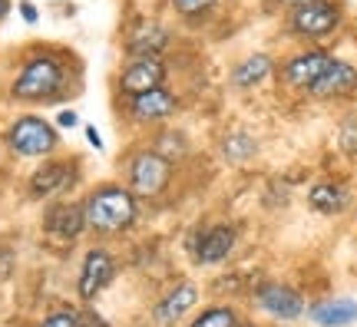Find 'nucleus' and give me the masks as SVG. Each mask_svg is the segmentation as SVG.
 <instances>
[{
    "instance_id": "obj_1",
    "label": "nucleus",
    "mask_w": 357,
    "mask_h": 327,
    "mask_svg": "<svg viewBox=\"0 0 357 327\" xmlns=\"http://www.w3.org/2000/svg\"><path fill=\"white\" fill-rule=\"evenodd\" d=\"M83 215H86V225L93 231L119 235V231L132 228L136 215H139V205H136V195L123 189V185H100V189L89 192Z\"/></svg>"
},
{
    "instance_id": "obj_2",
    "label": "nucleus",
    "mask_w": 357,
    "mask_h": 327,
    "mask_svg": "<svg viewBox=\"0 0 357 327\" xmlns=\"http://www.w3.org/2000/svg\"><path fill=\"white\" fill-rule=\"evenodd\" d=\"M66 83V70L56 56H30L24 70L17 73L10 86V96L20 102H43L53 100Z\"/></svg>"
},
{
    "instance_id": "obj_3",
    "label": "nucleus",
    "mask_w": 357,
    "mask_h": 327,
    "mask_svg": "<svg viewBox=\"0 0 357 327\" xmlns=\"http://www.w3.org/2000/svg\"><path fill=\"white\" fill-rule=\"evenodd\" d=\"M344 20V7L337 3V0H307V3H298L291 7L288 13V30H291V37L298 40H311V43H318V40H328L341 26Z\"/></svg>"
},
{
    "instance_id": "obj_4",
    "label": "nucleus",
    "mask_w": 357,
    "mask_h": 327,
    "mask_svg": "<svg viewBox=\"0 0 357 327\" xmlns=\"http://www.w3.org/2000/svg\"><path fill=\"white\" fill-rule=\"evenodd\" d=\"M172 182V159L159 149H142L129 159V192L136 199H155Z\"/></svg>"
},
{
    "instance_id": "obj_5",
    "label": "nucleus",
    "mask_w": 357,
    "mask_h": 327,
    "mask_svg": "<svg viewBox=\"0 0 357 327\" xmlns=\"http://www.w3.org/2000/svg\"><path fill=\"white\" fill-rule=\"evenodd\" d=\"M7 146H10L17 155H24V159H40V155H50V152L60 146V136H56V129H53L47 119L24 116V119H17L10 126Z\"/></svg>"
},
{
    "instance_id": "obj_6",
    "label": "nucleus",
    "mask_w": 357,
    "mask_h": 327,
    "mask_svg": "<svg viewBox=\"0 0 357 327\" xmlns=\"http://www.w3.org/2000/svg\"><path fill=\"white\" fill-rule=\"evenodd\" d=\"M331 60H334L331 53L318 50V47L314 50H301L284 60V66L278 70V79L288 89H294V93H307V89L318 83V76L331 66Z\"/></svg>"
},
{
    "instance_id": "obj_7",
    "label": "nucleus",
    "mask_w": 357,
    "mask_h": 327,
    "mask_svg": "<svg viewBox=\"0 0 357 327\" xmlns=\"http://www.w3.org/2000/svg\"><path fill=\"white\" fill-rule=\"evenodd\" d=\"M169 66L162 63V56H132L126 70L119 73V93L123 96H139L155 86H166Z\"/></svg>"
},
{
    "instance_id": "obj_8",
    "label": "nucleus",
    "mask_w": 357,
    "mask_h": 327,
    "mask_svg": "<svg viewBox=\"0 0 357 327\" xmlns=\"http://www.w3.org/2000/svg\"><path fill=\"white\" fill-rule=\"evenodd\" d=\"M129 116L142 123V126H155V123H166L172 119L178 109V96L166 86H155L149 93H139V96H129Z\"/></svg>"
},
{
    "instance_id": "obj_9",
    "label": "nucleus",
    "mask_w": 357,
    "mask_h": 327,
    "mask_svg": "<svg viewBox=\"0 0 357 327\" xmlns=\"http://www.w3.org/2000/svg\"><path fill=\"white\" fill-rule=\"evenodd\" d=\"M255 301L265 314L278 317V321H298V317L305 314V298H301L294 288L281 284V281H265V284H258Z\"/></svg>"
},
{
    "instance_id": "obj_10",
    "label": "nucleus",
    "mask_w": 357,
    "mask_h": 327,
    "mask_svg": "<svg viewBox=\"0 0 357 327\" xmlns=\"http://www.w3.org/2000/svg\"><path fill=\"white\" fill-rule=\"evenodd\" d=\"M307 96H314V100H351V96H357V66L334 56L331 66L318 76V83L307 89Z\"/></svg>"
},
{
    "instance_id": "obj_11",
    "label": "nucleus",
    "mask_w": 357,
    "mask_h": 327,
    "mask_svg": "<svg viewBox=\"0 0 357 327\" xmlns=\"http://www.w3.org/2000/svg\"><path fill=\"white\" fill-rule=\"evenodd\" d=\"M116 277V261L109 252H102V248H93L86 252L83 258V268H79V281H77V291L83 301H93L96 294H100L109 281Z\"/></svg>"
},
{
    "instance_id": "obj_12",
    "label": "nucleus",
    "mask_w": 357,
    "mask_h": 327,
    "mask_svg": "<svg viewBox=\"0 0 357 327\" xmlns=\"http://www.w3.org/2000/svg\"><path fill=\"white\" fill-rule=\"evenodd\" d=\"M235 241H238V231L231 225H208L205 231L195 235L192 254L199 264H218L235 252Z\"/></svg>"
},
{
    "instance_id": "obj_13",
    "label": "nucleus",
    "mask_w": 357,
    "mask_h": 327,
    "mask_svg": "<svg viewBox=\"0 0 357 327\" xmlns=\"http://www.w3.org/2000/svg\"><path fill=\"white\" fill-rule=\"evenodd\" d=\"M73 182H77V165L73 162H43L30 176V195L33 199H50V195L66 192Z\"/></svg>"
},
{
    "instance_id": "obj_14",
    "label": "nucleus",
    "mask_w": 357,
    "mask_h": 327,
    "mask_svg": "<svg viewBox=\"0 0 357 327\" xmlns=\"http://www.w3.org/2000/svg\"><path fill=\"white\" fill-rule=\"evenodd\" d=\"M307 205L318 215H341L351 205V189H347L344 182H334V178L314 182L307 189Z\"/></svg>"
},
{
    "instance_id": "obj_15",
    "label": "nucleus",
    "mask_w": 357,
    "mask_h": 327,
    "mask_svg": "<svg viewBox=\"0 0 357 327\" xmlns=\"http://www.w3.org/2000/svg\"><path fill=\"white\" fill-rule=\"evenodd\" d=\"M195 301H199V288H195L192 281H182V284H176L162 301L155 304V321L166 327L176 324V321H182V317L195 307Z\"/></svg>"
},
{
    "instance_id": "obj_16",
    "label": "nucleus",
    "mask_w": 357,
    "mask_h": 327,
    "mask_svg": "<svg viewBox=\"0 0 357 327\" xmlns=\"http://www.w3.org/2000/svg\"><path fill=\"white\" fill-rule=\"evenodd\" d=\"M169 43H172V33H169L162 24H139L132 26V33L126 37V50L132 56H162Z\"/></svg>"
},
{
    "instance_id": "obj_17",
    "label": "nucleus",
    "mask_w": 357,
    "mask_h": 327,
    "mask_svg": "<svg viewBox=\"0 0 357 327\" xmlns=\"http://www.w3.org/2000/svg\"><path fill=\"white\" fill-rule=\"evenodd\" d=\"M307 317L318 327H347L357 321V301L351 298H328V301H318Z\"/></svg>"
},
{
    "instance_id": "obj_18",
    "label": "nucleus",
    "mask_w": 357,
    "mask_h": 327,
    "mask_svg": "<svg viewBox=\"0 0 357 327\" xmlns=\"http://www.w3.org/2000/svg\"><path fill=\"white\" fill-rule=\"evenodd\" d=\"M86 228V215H83V205H53L50 212H47V231L56 235V238H77L79 231Z\"/></svg>"
},
{
    "instance_id": "obj_19",
    "label": "nucleus",
    "mask_w": 357,
    "mask_h": 327,
    "mask_svg": "<svg viewBox=\"0 0 357 327\" xmlns=\"http://www.w3.org/2000/svg\"><path fill=\"white\" fill-rule=\"evenodd\" d=\"M271 73H275L271 56H268V53H252V56L238 60V66L231 70V86L235 89H255V86H261Z\"/></svg>"
},
{
    "instance_id": "obj_20",
    "label": "nucleus",
    "mask_w": 357,
    "mask_h": 327,
    "mask_svg": "<svg viewBox=\"0 0 357 327\" xmlns=\"http://www.w3.org/2000/svg\"><path fill=\"white\" fill-rule=\"evenodd\" d=\"M238 324H242L238 314H235L231 307H222V304H218V307H205L189 327H238Z\"/></svg>"
},
{
    "instance_id": "obj_21",
    "label": "nucleus",
    "mask_w": 357,
    "mask_h": 327,
    "mask_svg": "<svg viewBox=\"0 0 357 327\" xmlns=\"http://www.w3.org/2000/svg\"><path fill=\"white\" fill-rule=\"evenodd\" d=\"M255 149H258V142L248 136V132H231V136H225V142H222V152L229 155L231 162H245Z\"/></svg>"
},
{
    "instance_id": "obj_22",
    "label": "nucleus",
    "mask_w": 357,
    "mask_h": 327,
    "mask_svg": "<svg viewBox=\"0 0 357 327\" xmlns=\"http://www.w3.org/2000/svg\"><path fill=\"white\" fill-rule=\"evenodd\" d=\"M218 0H172V7H176L178 17H185V20H199L205 17L208 10H215Z\"/></svg>"
},
{
    "instance_id": "obj_23",
    "label": "nucleus",
    "mask_w": 357,
    "mask_h": 327,
    "mask_svg": "<svg viewBox=\"0 0 357 327\" xmlns=\"http://www.w3.org/2000/svg\"><path fill=\"white\" fill-rule=\"evenodd\" d=\"M337 146L347 152V155H357V116H351L341 132H337Z\"/></svg>"
},
{
    "instance_id": "obj_24",
    "label": "nucleus",
    "mask_w": 357,
    "mask_h": 327,
    "mask_svg": "<svg viewBox=\"0 0 357 327\" xmlns=\"http://www.w3.org/2000/svg\"><path fill=\"white\" fill-rule=\"evenodd\" d=\"M40 327H77V311H70V307L53 311L50 317H43V324Z\"/></svg>"
},
{
    "instance_id": "obj_25",
    "label": "nucleus",
    "mask_w": 357,
    "mask_h": 327,
    "mask_svg": "<svg viewBox=\"0 0 357 327\" xmlns=\"http://www.w3.org/2000/svg\"><path fill=\"white\" fill-rule=\"evenodd\" d=\"M77 327H109V324L96 311H83V314H77Z\"/></svg>"
},
{
    "instance_id": "obj_26",
    "label": "nucleus",
    "mask_w": 357,
    "mask_h": 327,
    "mask_svg": "<svg viewBox=\"0 0 357 327\" xmlns=\"http://www.w3.org/2000/svg\"><path fill=\"white\" fill-rule=\"evenodd\" d=\"M20 13H24L26 24H37V7H33L30 0H24V3H20Z\"/></svg>"
},
{
    "instance_id": "obj_27",
    "label": "nucleus",
    "mask_w": 357,
    "mask_h": 327,
    "mask_svg": "<svg viewBox=\"0 0 357 327\" xmlns=\"http://www.w3.org/2000/svg\"><path fill=\"white\" fill-rule=\"evenodd\" d=\"M77 123H79V119H77V113H73V109H66V113H60V126H70V129H73Z\"/></svg>"
},
{
    "instance_id": "obj_28",
    "label": "nucleus",
    "mask_w": 357,
    "mask_h": 327,
    "mask_svg": "<svg viewBox=\"0 0 357 327\" xmlns=\"http://www.w3.org/2000/svg\"><path fill=\"white\" fill-rule=\"evenodd\" d=\"M86 139H89V146H93V149H102V139H100V132H96L93 126H86Z\"/></svg>"
},
{
    "instance_id": "obj_29",
    "label": "nucleus",
    "mask_w": 357,
    "mask_h": 327,
    "mask_svg": "<svg viewBox=\"0 0 357 327\" xmlns=\"http://www.w3.org/2000/svg\"><path fill=\"white\" fill-rule=\"evenodd\" d=\"M7 10H10V0H0V17H7Z\"/></svg>"
},
{
    "instance_id": "obj_30",
    "label": "nucleus",
    "mask_w": 357,
    "mask_h": 327,
    "mask_svg": "<svg viewBox=\"0 0 357 327\" xmlns=\"http://www.w3.org/2000/svg\"><path fill=\"white\" fill-rule=\"evenodd\" d=\"M281 3H288V7H298V3H307V0H281Z\"/></svg>"
},
{
    "instance_id": "obj_31",
    "label": "nucleus",
    "mask_w": 357,
    "mask_h": 327,
    "mask_svg": "<svg viewBox=\"0 0 357 327\" xmlns=\"http://www.w3.org/2000/svg\"><path fill=\"white\" fill-rule=\"evenodd\" d=\"M238 327H255V324H238Z\"/></svg>"
}]
</instances>
